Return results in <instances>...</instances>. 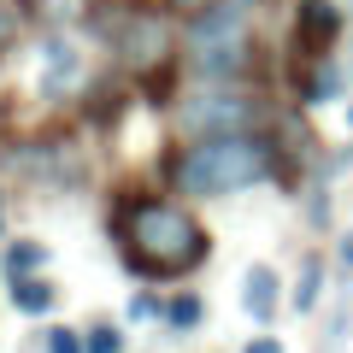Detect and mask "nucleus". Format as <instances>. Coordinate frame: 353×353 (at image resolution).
Returning a JSON list of instances; mask_svg holds the SVG:
<instances>
[{"instance_id":"nucleus-14","label":"nucleus","mask_w":353,"mask_h":353,"mask_svg":"<svg viewBox=\"0 0 353 353\" xmlns=\"http://www.w3.org/2000/svg\"><path fill=\"white\" fill-rule=\"evenodd\" d=\"M248 353H283V341H253Z\"/></svg>"},{"instance_id":"nucleus-7","label":"nucleus","mask_w":353,"mask_h":353,"mask_svg":"<svg viewBox=\"0 0 353 353\" xmlns=\"http://www.w3.org/2000/svg\"><path fill=\"white\" fill-rule=\"evenodd\" d=\"M12 301L24 306V312H48V306H53V283H41V277H18V283H12Z\"/></svg>"},{"instance_id":"nucleus-13","label":"nucleus","mask_w":353,"mask_h":353,"mask_svg":"<svg viewBox=\"0 0 353 353\" xmlns=\"http://www.w3.org/2000/svg\"><path fill=\"white\" fill-rule=\"evenodd\" d=\"M165 6H176V12H201V6H212V0H165Z\"/></svg>"},{"instance_id":"nucleus-8","label":"nucleus","mask_w":353,"mask_h":353,"mask_svg":"<svg viewBox=\"0 0 353 353\" xmlns=\"http://www.w3.org/2000/svg\"><path fill=\"white\" fill-rule=\"evenodd\" d=\"M36 265H48V248H41V241H18V248H6V271H12V277H24V271H36Z\"/></svg>"},{"instance_id":"nucleus-3","label":"nucleus","mask_w":353,"mask_h":353,"mask_svg":"<svg viewBox=\"0 0 353 353\" xmlns=\"http://www.w3.org/2000/svg\"><path fill=\"white\" fill-rule=\"evenodd\" d=\"M176 124L189 130V136H241L253 124V101L248 94H230V88H212V94H194Z\"/></svg>"},{"instance_id":"nucleus-12","label":"nucleus","mask_w":353,"mask_h":353,"mask_svg":"<svg viewBox=\"0 0 353 353\" xmlns=\"http://www.w3.org/2000/svg\"><path fill=\"white\" fill-rule=\"evenodd\" d=\"M48 353H83L71 330H48Z\"/></svg>"},{"instance_id":"nucleus-15","label":"nucleus","mask_w":353,"mask_h":353,"mask_svg":"<svg viewBox=\"0 0 353 353\" xmlns=\"http://www.w3.org/2000/svg\"><path fill=\"white\" fill-rule=\"evenodd\" d=\"M0 41H6V18H0Z\"/></svg>"},{"instance_id":"nucleus-6","label":"nucleus","mask_w":353,"mask_h":353,"mask_svg":"<svg viewBox=\"0 0 353 353\" xmlns=\"http://www.w3.org/2000/svg\"><path fill=\"white\" fill-rule=\"evenodd\" d=\"M248 312L259 318V324L277 312V271H271V265H253L248 271Z\"/></svg>"},{"instance_id":"nucleus-4","label":"nucleus","mask_w":353,"mask_h":353,"mask_svg":"<svg viewBox=\"0 0 353 353\" xmlns=\"http://www.w3.org/2000/svg\"><path fill=\"white\" fill-rule=\"evenodd\" d=\"M118 48H124V59H136V65H153L159 53H171V30L159 24V18H130V30L118 36Z\"/></svg>"},{"instance_id":"nucleus-10","label":"nucleus","mask_w":353,"mask_h":353,"mask_svg":"<svg viewBox=\"0 0 353 353\" xmlns=\"http://www.w3.org/2000/svg\"><path fill=\"white\" fill-rule=\"evenodd\" d=\"M194 318H201V301H194V294H189V301H176V306H171V324H183V330H189Z\"/></svg>"},{"instance_id":"nucleus-1","label":"nucleus","mask_w":353,"mask_h":353,"mask_svg":"<svg viewBox=\"0 0 353 353\" xmlns=\"http://www.w3.org/2000/svg\"><path fill=\"white\" fill-rule=\"evenodd\" d=\"M124 253L141 277H176L206 259V230L171 201H136L124 212Z\"/></svg>"},{"instance_id":"nucleus-11","label":"nucleus","mask_w":353,"mask_h":353,"mask_svg":"<svg viewBox=\"0 0 353 353\" xmlns=\"http://www.w3.org/2000/svg\"><path fill=\"white\" fill-rule=\"evenodd\" d=\"M118 330H94V336H88V353H118Z\"/></svg>"},{"instance_id":"nucleus-5","label":"nucleus","mask_w":353,"mask_h":353,"mask_svg":"<svg viewBox=\"0 0 353 353\" xmlns=\"http://www.w3.org/2000/svg\"><path fill=\"white\" fill-rule=\"evenodd\" d=\"M336 30H341V12L330 0H306L301 6V48L306 53H324L330 41H336Z\"/></svg>"},{"instance_id":"nucleus-9","label":"nucleus","mask_w":353,"mask_h":353,"mask_svg":"<svg viewBox=\"0 0 353 353\" xmlns=\"http://www.w3.org/2000/svg\"><path fill=\"white\" fill-rule=\"evenodd\" d=\"M312 301H318V259H306V271H301V294H294V306H301V312H312Z\"/></svg>"},{"instance_id":"nucleus-2","label":"nucleus","mask_w":353,"mask_h":353,"mask_svg":"<svg viewBox=\"0 0 353 353\" xmlns=\"http://www.w3.org/2000/svg\"><path fill=\"white\" fill-rule=\"evenodd\" d=\"M271 171H277L271 141H259V136L241 130V136H206L201 148H189L171 165V183L183 194L218 201V194H241V189H253V183H265Z\"/></svg>"}]
</instances>
